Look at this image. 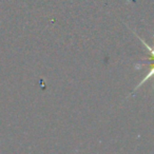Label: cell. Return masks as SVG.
<instances>
[{"label":"cell","instance_id":"6da1fadb","mask_svg":"<svg viewBox=\"0 0 154 154\" xmlns=\"http://www.w3.org/2000/svg\"><path fill=\"white\" fill-rule=\"evenodd\" d=\"M137 37H138V36H137ZM138 38H139V39H140V40H141V42L143 43V45H145V47L147 48V49H148V50H149V51H150V55H151V57H150V59L154 60V47H153V48H152V47H150V45H148V43H146L145 41H143V39L140 38V37H138Z\"/></svg>","mask_w":154,"mask_h":154}]
</instances>
